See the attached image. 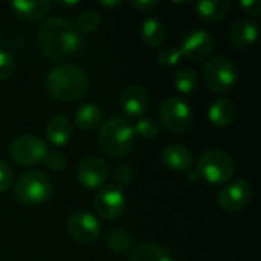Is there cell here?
<instances>
[{"label": "cell", "instance_id": "6da1fadb", "mask_svg": "<svg viewBox=\"0 0 261 261\" xmlns=\"http://www.w3.org/2000/svg\"><path fill=\"white\" fill-rule=\"evenodd\" d=\"M38 47L49 58H64L81 46V34L75 24L61 17H49L41 21L37 32Z\"/></svg>", "mask_w": 261, "mask_h": 261}, {"label": "cell", "instance_id": "7a4b0ae2", "mask_svg": "<svg viewBox=\"0 0 261 261\" xmlns=\"http://www.w3.org/2000/svg\"><path fill=\"white\" fill-rule=\"evenodd\" d=\"M49 93L63 102L83 98L89 90V78L86 72L75 64H58L46 76Z\"/></svg>", "mask_w": 261, "mask_h": 261}, {"label": "cell", "instance_id": "3957f363", "mask_svg": "<svg viewBox=\"0 0 261 261\" xmlns=\"http://www.w3.org/2000/svg\"><path fill=\"white\" fill-rule=\"evenodd\" d=\"M135 132L133 125L124 118H112L106 121L99 130L98 142L101 150L113 158L122 159L128 156L135 147Z\"/></svg>", "mask_w": 261, "mask_h": 261}, {"label": "cell", "instance_id": "277c9868", "mask_svg": "<svg viewBox=\"0 0 261 261\" xmlns=\"http://www.w3.org/2000/svg\"><path fill=\"white\" fill-rule=\"evenodd\" d=\"M14 194L21 203L37 206L52 197L54 185L47 174L41 171H28L17 179Z\"/></svg>", "mask_w": 261, "mask_h": 261}, {"label": "cell", "instance_id": "5b68a950", "mask_svg": "<svg viewBox=\"0 0 261 261\" xmlns=\"http://www.w3.org/2000/svg\"><path fill=\"white\" fill-rule=\"evenodd\" d=\"M197 173L203 180L213 185L229 184L236 173V164L232 158L223 150H208L197 162Z\"/></svg>", "mask_w": 261, "mask_h": 261}, {"label": "cell", "instance_id": "8992f818", "mask_svg": "<svg viewBox=\"0 0 261 261\" xmlns=\"http://www.w3.org/2000/svg\"><path fill=\"white\" fill-rule=\"evenodd\" d=\"M161 124L173 133H185L193 124V110L191 106L176 96H170L162 101L159 107Z\"/></svg>", "mask_w": 261, "mask_h": 261}, {"label": "cell", "instance_id": "52a82bcc", "mask_svg": "<svg viewBox=\"0 0 261 261\" xmlns=\"http://www.w3.org/2000/svg\"><path fill=\"white\" fill-rule=\"evenodd\" d=\"M203 76L208 87L217 93L231 90L237 83V69L226 57H213L203 67Z\"/></svg>", "mask_w": 261, "mask_h": 261}, {"label": "cell", "instance_id": "ba28073f", "mask_svg": "<svg viewBox=\"0 0 261 261\" xmlns=\"http://www.w3.org/2000/svg\"><path fill=\"white\" fill-rule=\"evenodd\" d=\"M9 154L18 165H35L44 161L47 147L44 141L35 135H21L11 142Z\"/></svg>", "mask_w": 261, "mask_h": 261}, {"label": "cell", "instance_id": "9c48e42d", "mask_svg": "<svg viewBox=\"0 0 261 261\" xmlns=\"http://www.w3.org/2000/svg\"><path fill=\"white\" fill-rule=\"evenodd\" d=\"M125 205H127L125 196L122 190L118 188L116 185L102 187L93 199L95 211L98 213L99 217L106 220H115L119 216H122Z\"/></svg>", "mask_w": 261, "mask_h": 261}, {"label": "cell", "instance_id": "30bf717a", "mask_svg": "<svg viewBox=\"0 0 261 261\" xmlns=\"http://www.w3.org/2000/svg\"><path fill=\"white\" fill-rule=\"evenodd\" d=\"M67 232L75 242L89 245L99 237L101 225H99V220L96 216H93L87 211H78L69 217Z\"/></svg>", "mask_w": 261, "mask_h": 261}, {"label": "cell", "instance_id": "8fae6325", "mask_svg": "<svg viewBox=\"0 0 261 261\" xmlns=\"http://www.w3.org/2000/svg\"><path fill=\"white\" fill-rule=\"evenodd\" d=\"M252 199V187L245 179H237L225 185V188L219 194V203L222 210L236 213L249 205Z\"/></svg>", "mask_w": 261, "mask_h": 261}, {"label": "cell", "instance_id": "7c38bea8", "mask_svg": "<svg viewBox=\"0 0 261 261\" xmlns=\"http://www.w3.org/2000/svg\"><path fill=\"white\" fill-rule=\"evenodd\" d=\"M214 49V38L208 31L194 29L188 32L182 41L180 54L182 57L191 61H202L206 60Z\"/></svg>", "mask_w": 261, "mask_h": 261}, {"label": "cell", "instance_id": "4fadbf2b", "mask_svg": "<svg viewBox=\"0 0 261 261\" xmlns=\"http://www.w3.org/2000/svg\"><path fill=\"white\" fill-rule=\"evenodd\" d=\"M107 176L109 167L98 156H87L78 164L76 179L84 188L95 190L102 187V184L107 180Z\"/></svg>", "mask_w": 261, "mask_h": 261}, {"label": "cell", "instance_id": "5bb4252c", "mask_svg": "<svg viewBox=\"0 0 261 261\" xmlns=\"http://www.w3.org/2000/svg\"><path fill=\"white\" fill-rule=\"evenodd\" d=\"M148 102H150L148 93L141 86L127 87L121 96V106H122L124 112L133 118L142 116L145 113V110L148 109Z\"/></svg>", "mask_w": 261, "mask_h": 261}, {"label": "cell", "instance_id": "9a60e30c", "mask_svg": "<svg viewBox=\"0 0 261 261\" xmlns=\"http://www.w3.org/2000/svg\"><path fill=\"white\" fill-rule=\"evenodd\" d=\"M162 162L173 171H188L193 167L194 159L187 147L180 144H171L162 151Z\"/></svg>", "mask_w": 261, "mask_h": 261}, {"label": "cell", "instance_id": "2e32d148", "mask_svg": "<svg viewBox=\"0 0 261 261\" xmlns=\"http://www.w3.org/2000/svg\"><path fill=\"white\" fill-rule=\"evenodd\" d=\"M229 37L236 47H239L242 50L249 49L258 37V26L255 21L248 20V18L239 20L232 24Z\"/></svg>", "mask_w": 261, "mask_h": 261}, {"label": "cell", "instance_id": "e0dca14e", "mask_svg": "<svg viewBox=\"0 0 261 261\" xmlns=\"http://www.w3.org/2000/svg\"><path fill=\"white\" fill-rule=\"evenodd\" d=\"M11 9L15 15L23 20L37 21L47 14L50 9V2L47 0H14L11 2Z\"/></svg>", "mask_w": 261, "mask_h": 261}, {"label": "cell", "instance_id": "ac0fdd59", "mask_svg": "<svg viewBox=\"0 0 261 261\" xmlns=\"http://www.w3.org/2000/svg\"><path fill=\"white\" fill-rule=\"evenodd\" d=\"M73 135L70 121L66 116H54L46 125V136L52 145L63 147L66 145Z\"/></svg>", "mask_w": 261, "mask_h": 261}, {"label": "cell", "instance_id": "d6986e66", "mask_svg": "<svg viewBox=\"0 0 261 261\" xmlns=\"http://www.w3.org/2000/svg\"><path fill=\"white\" fill-rule=\"evenodd\" d=\"M208 118L216 127H228L236 119V107L229 99L219 98L210 106Z\"/></svg>", "mask_w": 261, "mask_h": 261}, {"label": "cell", "instance_id": "ffe728a7", "mask_svg": "<svg viewBox=\"0 0 261 261\" xmlns=\"http://www.w3.org/2000/svg\"><path fill=\"white\" fill-rule=\"evenodd\" d=\"M231 9V3L228 0H203L196 3V11L200 18L205 21L214 23L223 20Z\"/></svg>", "mask_w": 261, "mask_h": 261}, {"label": "cell", "instance_id": "44dd1931", "mask_svg": "<svg viewBox=\"0 0 261 261\" xmlns=\"http://www.w3.org/2000/svg\"><path fill=\"white\" fill-rule=\"evenodd\" d=\"M75 124L84 130V132H92L96 127L101 125L102 122V110L96 106V104H83L78 107V110L75 112Z\"/></svg>", "mask_w": 261, "mask_h": 261}, {"label": "cell", "instance_id": "7402d4cb", "mask_svg": "<svg viewBox=\"0 0 261 261\" xmlns=\"http://www.w3.org/2000/svg\"><path fill=\"white\" fill-rule=\"evenodd\" d=\"M141 38L148 47H161L167 40V28L158 18H147L141 28Z\"/></svg>", "mask_w": 261, "mask_h": 261}, {"label": "cell", "instance_id": "603a6c76", "mask_svg": "<svg viewBox=\"0 0 261 261\" xmlns=\"http://www.w3.org/2000/svg\"><path fill=\"white\" fill-rule=\"evenodd\" d=\"M128 261H174V258L167 248L145 243L133 251Z\"/></svg>", "mask_w": 261, "mask_h": 261}, {"label": "cell", "instance_id": "cb8c5ba5", "mask_svg": "<svg viewBox=\"0 0 261 261\" xmlns=\"http://www.w3.org/2000/svg\"><path fill=\"white\" fill-rule=\"evenodd\" d=\"M106 245L113 254H125L133 248V237L124 228H115L109 232L106 239Z\"/></svg>", "mask_w": 261, "mask_h": 261}, {"label": "cell", "instance_id": "d4e9b609", "mask_svg": "<svg viewBox=\"0 0 261 261\" xmlns=\"http://www.w3.org/2000/svg\"><path fill=\"white\" fill-rule=\"evenodd\" d=\"M101 21H102L101 14L95 9H89L78 15L75 21V28L80 34H90L101 26Z\"/></svg>", "mask_w": 261, "mask_h": 261}, {"label": "cell", "instance_id": "484cf974", "mask_svg": "<svg viewBox=\"0 0 261 261\" xmlns=\"http://www.w3.org/2000/svg\"><path fill=\"white\" fill-rule=\"evenodd\" d=\"M174 84L177 87V90L184 95L193 93L197 87V75L193 69L184 67L180 69L176 76H174Z\"/></svg>", "mask_w": 261, "mask_h": 261}, {"label": "cell", "instance_id": "4316f807", "mask_svg": "<svg viewBox=\"0 0 261 261\" xmlns=\"http://www.w3.org/2000/svg\"><path fill=\"white\" fill-rule=\"evenodd\" d=\"M159 122L153 118H141L133 127L135 135L142 139H154L159 135Z\"/></svg>", "mask_w": 261, "mask_h": 261}, {"label": "cell", "instance_id": "83f0119b", "mask_svg": "<svg viewBox=\"0 0 261 261\" xmlns=\"http://www.w3.org/2000/svg\"><path fill=\"white\" fill-rule=\"evenodd\" d=\"M182 60V54H180V49L177 47H164L159 50L158 54V63L164 67H173L176 64H179Z\"/></svg>", "mask_w": 261, "mask_h": 261}, {"label": "cell", "instance_id": "f1b7e54d", "mask_svg": "<svg viewBox=\"0 0 261 261\" xmlns=\"http://www.w3.org/2000/svg\"><path fill=\"white\" fill-rule=\"evenodd\" d=\"M15 61L12 55L6 50H0V81L9 80L14 75Z\"/></svg>", "mask_w": 261, "mask_h": 261}, {"label": "cell", "instance_id": "f546056e", "mask_svg": "<svg viewBox=\"0 0 261 261\" xmlns=\"http://www.w3.org/2000/svg\"><path fill=\"white\" fill-rule=\"evenodd\" d=\"M133 180V170L130 165H118L113 171V182L118 188L130 185Z\"/></svg>", "mask_w": 261, "mask_h": 261}, {"label": "cell", "instance_id": "4dcf8cb0", "mask_svg": "<svg viewBox=\"0 0 261 261\" xmlns=\"http://www.w3.org/2000/svg\"><path fill=\"white\" fill-rule=\"evenodd\" d=\"M44 162H46L47 168H50L54 171H61L67 165V158L60 151H47Z\"/></svg>", "mask_w": 261, "mask_h": 261}, {"label": "cell", "instance_id": "1f68e13d", "mask_svg": "<svg viewBox=\"0 0 261 261\" xmlns=\"http://www.w3.org/2000/svg\"><path fill=\"white\" fill-rule=\"evenodd\" d=\"M14 182V173L11 170V167L3 161L0 159V193L8 190Z\"/></svg>", "mask_w": 261, "mask_h": 261}, {"label": "cell", "instance_id": "d6a6232c", "mask_svg": "<svg viewBox=\"0 0 261 261\" xmlns=\"http://www.w3.org/2000/svg\"><path fill=\"white\" fill-rule=\"evenodd\" d=\"M242 9L251 17H258L261 14V2L260 0H243Z\"/></svg>", "mask_w": 261, "mask_h": 261}, {"label": "cell", "instance_id": "836d02e7", "mask_svg": "<svg viewBox=\"0 0 261 261\" xmlns=\"http://www.w3.org/2000/svg\"><path fill=\"white\" fill-rule=\"evenodd\" d=\"M132 5L141 12H150L151 9H154L158 6V2L156 0H139V2H132Z\"/></svg>", "mask_w": 261, "mask_h": 261}, {"label": "cell", "instance_id": "e575fe53", "mask_svg": "<svg viewBox=\"0 0 261 261\" xmlns=\"http://www.w3.org/2000/svg\"><path fill=\"white\" fill-rule=\"evenodd\" d=\"M104 6H113V5H119V2H99Z\"/></svg>", "mask_w": 261, "mask_h": 261}]
</instances>
